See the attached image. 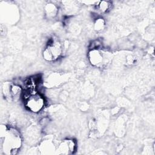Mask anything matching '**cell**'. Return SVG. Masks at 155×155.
<instances>
[{"label":"cell","mask_w":155,"mask_h":155,"mask_svg":"<svg viewBox=\"0 0 155 155\" xmlns=\"http://www.w3.org/2000/svg\"><path fill=\"white\" fill-rule=\"evenodd\" d=\"M1 138V148L7 154H16L21 146L22 139L18 130L8 128L4 137Z\"/></svg>","instance_id":"1"},{"label":"cell","mask_w":155,"mask_h":155,"mask_svg":"<svg viewBox=\"0 0 155 155\" xmlns=\"http://www.w3.org/2000/svg\"><path fill=\"white\" fill-rule=\"evenodd\" d=\"M63 52V45L58 39H51L44 49L43 57L45 60L52 62L57 60Z\"/></svg>","instance_id":"2"},{"label":"cell","mask_w":155,"mask_h":155,"mask_svg":"<svg viewBox=\"0 0 155 155\" xmlns=\"http://www.w3.org/2000/svg\"><path fill=\"white\" fill-rule=\"evenodd\" d=\"M24 101L27 108L34 113L40 112L45 106L44 97L38 92L31 94Z\"/></svg>","instance_id":"3"},{"label":"cell","mask_w":155,"mask_h":155,"mask_svg":"<svg viewBox=\"0 0 155 155\" xmlns=\"http://www.w3.org/2000/svg\"><path fill=\"white\" fill-rule=\"evenodd\" d=\"M88 56L90 62L94 66L99 67L105 64L106 57L101 50H90Z\"/></svg>","instance_id":"4"},{"label":"cell","mask_w":155,"mask_h":155,"mask_svg":"<svg viewBox=\"0 0 155 155\" xmlns=\"http://www.w3.org/2000/svg\"><path fill=\"white\" fill-rule=\"evenodd\" d=\"M76 148V142L73 139H67L59 144L56 150L60 154L73 153Z\"/></svg>","instance_id":"5"},{"label":"cell","mask_w":155,"mask_h":155,"mask_svg":"<svg viewBox=\"0 0 155 155\" xmlns=\"http://www.w3.org/2000/svg\"><path fill=\"white\" fill-rule=\"evenodd\" d=\"M44 11L45 16L48 19H52L57 16L58 13V8L54 4L48 2L45 5Z\"/></svg>","instance_id":"6"},{"label":"cell","mask_w":155,"mask_h":155,"mask_svg":"<svg viewBox=\"0 0 155 155\" xmlns=\"http://www.w3.org/2000/svg\"><path fill=\"white\" fill-rule=\"evenodd\" d=\"M23 89L18 84H11L10 88V97L18 99L19 97L22 96Z\"/></svg>","instance_id":"7"},{"label":"cell","mask_w":155,"mask_h":155,"mask_svg":"<svg viewBox=\"0 0 155 155\" xmlns=\"http://www.w3.org/2000/svg\"><path fill=\"white\" fill-rule=\"evenodd\" d=\"M112 4L108 1H102L98 3V8L102 13H107L111 8Z\"/></svg>","instance_id":"8"},{"label":"cell","mask_w":155,"mask_h":155,"mask_svg":"<svg viewBox=\"0 0 155 155\" xmlns=\"http://www.w3.org/2000/svg\"><path fill=\"white\" fill-rule=\"evenodd\" d=\"M105 26V21L102 18H97L94 22V29L97 31H102Z\"/></svg>","instance_id":"9"},{"label":"cell","mask_w":155,"mask_h":155,"mask_svg":"<svg viewBox=\"0 0 155 155\" xmlns=\"http://www.w3.org/2000/svg\"><path fill=\"white\" fill-rule=\"evenodd\" d=\"M102 47V42L99 39H96L93 41L90 44L89 48L91 50H101Z\"/></svg>","instance_id":"10"}]
</instances>
